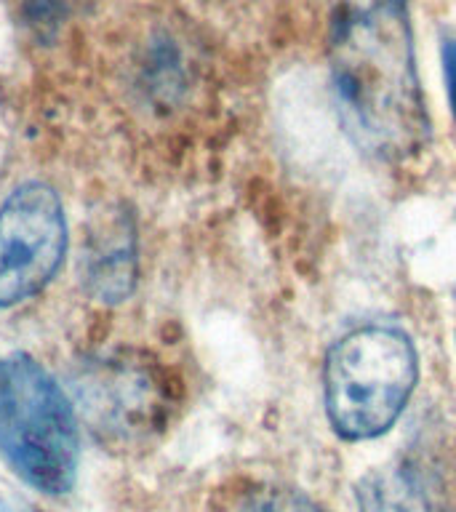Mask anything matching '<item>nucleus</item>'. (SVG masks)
I'll list each match as a JSON object with an SVG mask.
<instances>
[{
    "mask_svg": "<svg viewBox=\"0 0 456 512\" xmlns=\"http://www.w3.org/2000/svg\"><path fill=\"white\" fill-rule=\"evenodd\" d=\"M328 56L339 115L360 150L382 160L422 150L427 112L406 0H331Z\"/></svg>",
    "mask_w": 456,
    "mask_h": 512,
    "instance_id": "f257e3e1",
    "label": "nucleus"
},
{
    "mask_svg": "<svg viewBox=\"0 0 456 512\" xmlns=\"http://www.w3.org/2000/svg\"><path fill=\"white\" fill-rule=\"evenodd\" d=\"M414 384L411 336L387 323H366L328 350L326 414L344 440L379 438L398 422Z\"/></svg>",
    "mask_w": 456,
    "mask_h": 512,
    "instance_id": "f03ea898",
    "label": "nucleus"
},
{
    "mask_svg": "<svg viewBox=\"0 0 456 512\" xmlns=\"http://www.w3.org/2000/svg\"><path fill=\"white\" fill-rule=\"evenodd\" d=\"M78 422L62 387L27 355L0 360V454L30 486L64 494L78 470Z\"/></svg>",
    "mask_w": 456,
    "mask_h": 512,
    "instance_id": "7ed1b4c3",
    "label": "nucleus"
},
{
    "mask_svg": "<svg viewBox=\"0 0 456 512\" xmlns=\"http://www.w3.org/2000/svg\"><path fill=\"white\" fill-rule=\"evenodd\" d=\"M67 248L62 200L48 184L16 187L0 206V307L30 299L54 278Z\"/></svg>",
    "mask_w": 456,
    "mask_h": 512,
    "instance_id": "20e7f679",
    "label": "nucleus"
},
{
    "mask_svg": "<svg viewBox=\"0 0 456 512\" xmlns=\"http://www.w3.org/2000/svg\"><path fill=\"white\" fill-rule=\"evenodd\" d=\"M80 275L99 302H123L131 294L136 283V230L123 208L102 211L88 224Z\"/></svg>",
    "mask_w": 456,
    "mask_h": 512,
    "instance_id": "39448f33",
    "label": "nucleus"
},
{
    "mask_svg": "<svg viewBox=\"0 0 456 512\" xmlns=\"http://www.w3.org/2000/svg\"><path fill=\"white\" fill-rule=\"evenodd\" d=\"M358 502L363 512H427L416 488L395 470L368 472L360 480Z\"/></svg>",
    "mask_w": 456,
    "mask_h": 512,
    "instance_id": "423d86ee",
    "label": "nucleus"
},
{
    "mask_svg": "<svg viewBox=\"0 0 456 512\" xmlns=\"http://www.w3.org/2000/svg\"><path fill=\"white\" fill-rule=\"evenodd\" d=\"M246 512H326L318 502H312L310 496L294 488H264L262 494H256L248 504Z\"/></svg>",
    "mask_w": 456,
    "mask_h": 512,
    "instance_id": "0eeeda50",
    "label": "nucleus"
},
{
    "mask_svg": "<svg viewBox=\"0 0 456 512\" xmlns=\"http://www.w3.org/2000/svg\"><path fill=\"white\" fill-rule=\"evenodd\" d=\"M443 70H446L448 96H451V107H454L456 118V40L446 43V48H443Z\"/></svg>",
    "mask_w": 456,
    "mask_h": 512,
    "instance_id": "6e6552de",
    "label": "nucleus"
}]
</instances>
